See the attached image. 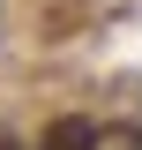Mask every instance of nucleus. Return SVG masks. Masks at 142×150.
Instances as JSON below:
<instances>
[{
    "instance_id": "f257e3e1",
    "label": "nucleus",
    "mask_w": 142,
    "mask_h": 150,
    "mask_svg": "<svg viewBox=\"0 0 142 150\" xmlns=\"http://www.w3.org/2000/svg\"><path fill=\"white\" fill-rule=\"evenodd\" d=\"M97 150H142L135 128H97Z\"/></svg>"
}]
</instances>
